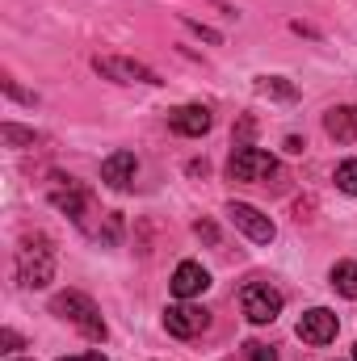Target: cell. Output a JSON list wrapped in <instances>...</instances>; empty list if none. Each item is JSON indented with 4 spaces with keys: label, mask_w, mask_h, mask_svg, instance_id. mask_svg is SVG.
<instances>
[{
    "label": "cell",
    "mask_w": 357,
    "mask_h": 361,
    "mask_svg": "<svg viewBox=\"0 0 357 361\" xmlns=\"http://www.w3.org/2000/svg\"><path fill=\"white\" fill-rule=\"evenodd\" d=\"M257 92L273 101H298V85H290L286 76H257Z\"/></svg>",
    "instance_id": "cell-14"
},
{
    "label": "cell",
    "mask_w": 357,
    "mask_h": 361,
    "mask_svg": "<svg viewBox=\"0 0 357 361\" xmlns=\"http://www.w3.org/2000/svg\"><path fill=\"white\" fill-rule=\"evenodd\" d=\"M227 219H231V223H236V231H244L253 244H273V235H277L273 219L261 214L257 206H248V202H231V206H227Z\"/></svg>",
    "instance_id": "cell-7"
},
{
    "label": "cell",
    "mask_w": 357,
    "mask_h": 361,
    "mask_svg": "<svg viewBox=\"0 0 357 361\" xmlns=\"http://www.w3.org/2000/svg\"><path fill=\"white\" fill-rule=\"evenodd\" d=\"M169 126L185 135V139H202L210 126H214V118H210V109L206 105H177L173 114H169Z\"/></svg>",
    "instance_id": "cell-10"
},
{
    "label": "cell",
    "mask_w": 357,
    "mask_h": 361,
    "mask_svg": "<svg viewBox=\"0 0 357 361\" xmlns=\"http://www.w3.org/2000/svg\"><path fill=\"white\" fill-rule=\"evenodd\" d=\"M59 361H109L105 353H80V357H59Z\"/></svg>",
    "instance_id": "cell-22"
},
{
    "label": "cell",
    "mask_w": 357,
    "mask_h": 361,
    "mask_svg": "<svg viewBox=\"0 0 357 361\" xmlns=\"http://www.w3.org/2000/svg\"><path fill=\"white\" fill-rule=\"evenodd\" d=\"M51 315H59V319H68L85 341H105L109 336V328H105V315L97 311V302H92L89 294H80V290H59L55 298H51Z\"/></svg>",
    "instance_id": "cell-2"
},
{
    "label": "cell",
    "mask_w": 357,
    "mask_h": 361,
    "mask_svg": "<svg viewBox=\"0 0 357 361\" xmlns=\"http://www.w3.org/2000/svg\"><path fill=\"white\" fill-rule=\"evenodd\" d=\"M59 185H51V206L68 210L80 227H89V214H92V193L85 185H76L72 177H55Z\"/></svg>",
    "instance_id": "cell-6"
},
{
    "label": "cell",
    "mask_w": 357,
    "mask_h": 361,
    "mask_svg": "<svg viewBox=\"0 0 357 361\" xmlns=\"http://www.w3.org/2000/svg\"><path fill=\"white\" fill-rule=\"evenodd\" d=\"M135 173H139L135 152H109V156L101 160V180H105L109 189H131Z\"/></svg>",
    "instance_id": "cell-11"
},
{
    "label": "cell",
    "mask_w": 357,
    "mask_h": 361,
    "mask_svg": "<svg viewBox=\"0 0 357 361\" xmlns=\"http://www.w3.org/2000/svg\"><path fill=\"white\" fill-rule=\"evenodd\" d=\"M337 189H341V193H349V197H357V160L337 164Z\"/></svg>",
    "instance_id": "cell-17"
},
{
    "label": "cell",
    "mask_w": 357,
    "mask_h": 361,
    "mask_svg": "<svg viewBox=\"0 0 357 361\" xmlns=\"http://www.w3.org/2000/svg\"><path fill=\"white\" fill-rule=\"evenodd\" d=\"M244 357L248 361H277V353H273L269 345H257V341H253V345H244Z\"/></svg>",
    "instance_id": "cell-20"
},
{
    "label": "cell",
    "mask_w": 357,
    "mask_h": 361,
    "mask_svg": "<svg viewBox=\"0 0 357 361\" xmlns=\"http://www.w3.org/2000/svg\"><path fill=\"white\" fill-rule=\"evenodd\" d=\"M324 130L337 143H357V105H332L324 114Z\"/></svg>",
    "instance_id": "cell-13"
},
{
    "label": "cell",
    "mask_w": 357,
    "mask_h": 361,
    "mask_svg": "<svg viewBox=\"0 0 357 361\" xmlns=\"http://www.w3.org/2000/svg\"><path fill=\"white\" fill-rule=\"evenodd\" d=\"M227 177L244 180V185H261V180L277 177V160L269 156L265 147L236 143V152H231V160H227Z\"/></svg>",
    "instance_id": "cell-3"
},
{
    "label": "cell",
    "mask_w": 357,
    "mask_h": 361,
    "mask_svg": "<svg viewBox=\"0 0 357 361\" xmlns=\"http://www.w3.org/2000/svg\"><path fill=\"white\" fill-rule=\"evenodd\" d=\"M332 290L345 294V298H357V261H337L332 265Z\"/></svg>",
    "instance_id": "cell-15"
},
{
    "label": "cell",
    "mask_w": 357,
    "mask_h": 361,
    "mask_svg": "<svg viewBox=\"0 0 357 361\" xmlns=\"http://www.w3.org/2000/svg\"><path fill=\"white\" fill-rule=\"evenodd\" d=\"M353 361H357V345H353Z\"/></svg>",
    "instance_id": "cell-24"
},
{
    "label": "cell",
    "mask_w": 357,
    "mask_h": 361,
    "mask_svg": "<svg viewBox=\"0 0 357 361\" xmlns=\"http://www.w3.org/2000/svg\"><path fill=\"white\" fill-rule=\"evenodd\" d=\"M0 345H4L8 353H13V349H21V336H17L13 328H4V332H0Z\"/></svg>",
    "instance_id": "cell-21"
},
{
    "label": "cell",
    "mask_w": 357,
    "mask_h": 361,
    "mask_svg": "<svg viewBox=\"0 0 357 361\" xmlns=\"http://www.w3.org/2000/svg\"><path fill=\"white\" fill-rule=\"evenodd\" d=\"M92 72L101 80H114V85H164L160 72H152L147 63L126 59V55H97L92 59Z\"/></svg>",
    "instance_id": "cell-4"
},
{
    "label": "cell",
    "mask_w": 357,
    "mask_h": 361,
    "mask_svg": "<svg viewBox=\"0 0 357 361\" xmlns=\"http://www.w3.org/2000/svg\"><path fill=\"white\" fill-rule=\"evenodd\" d=\"M0 89H4V97H13V101H21V105H38V97H34V92H25L13 76H4V80H0Z\"/></svg>",
    "instance_id": "cell-19"
},
{
    "label": "cell",
    "mask_w": 357,
    "mask_h": 361,
    "mask_svg": "<svg viewBox=\"0 0 357 361\" xmlns=\"http://www.w3.org/2000/svg\"><path fill=\"white\" fill-rule=\"evenodd\" d=\"M240 307H244V319L248 324H273L282 315V290H273L269 281H248L240 290Z\"/></svg>",
    "instance_id": "cell-5"
},
{
    "label": "cell",
    "mask_w": 357,
    "mask_h": 361,
    "mask_svg": "<svg viewBox=\"0 0 357 361\" xmlns=\"http://www.w3.org/2000/svg\"><path fill=\"white\" fill-rule=\"evenodd\" d=\"M0 139H4L8 147H38V143H42V135H38V130L17 126V122H4V126H0Z\"/></svg>",
    "instance_id": "cell-16"
},
{
    "label": "cell",
    "mask_w": 357,
    "mask_h": 361,
    "mask_svg": "<svg viewBox=\"0 0 357 361\" xmlns=\"http://www.w3.org/2000/svg\"><path fill=\"white\" fill-rule=\"evenodd\" d=\"M169 286H173V294H177L181 302H189V298H198V294H202V290L210 286V273L202 269L198 261H181Z\"/></svg>",
    "instance_id": "cell-12"
},
{
    "label": "cell",
    "mask_w": 357,
    "mask_h": 361,
    "mask_svg": "<svg viewBox=\"0 0 357 361\" xmlns=\"http://www.w3.org/2000/svg\"><path fill=\"white\" fill-rule=\"evenodd\" d=\"M13 265H17V281H21L25 290H47V286L55 281V248H51V240H47L42 231L25 235V240L17 244Z\"/></svg>",
    "instance_id": "cell-1"
},
{
    "label": "cell",
    "mask_w": 357,
    "mask_h": 361,
    "mask_svg": "<svg viewBox=\"0 0 357 361\" xmlns=\"http://www.w3.org/2000/svg\"><path fill=\"white\" fill-rule=\"evenodd\" d=\"M337 332H341V319L328 307H311L298 319V341H307V345H332Z\"/></svg>",
    "instance_id": "cell-9"
},
{
    "label": "cell",
    "mask_w": 357,
    "mask_h": 361,
    "mask_svg": "<svg viewBox=\"0 0 357 361\" xmlns=\"http://www.w3.org/2000/svg\"><path fill=\"white\" fill-rule=\"evenodd\" d=\"M303 147H307V143H303V139H294V135H290V139H286V152H294V156H298V152H303Z\"/></svg>",
    "instance_id": "cell-23"
},
{
    "label": "cell",
    "mask_w": 357,
    "mask_h": 361,
    "mask_svg": "<svg viewBox=\"0 0 357 361\" xmlns=\"http://www.w3.org/2000/svg\"><path fill=\"white\" fill-rule=\"evenodd\" d=\"M181 25H185V30H193V34H198L202 42H210V47H219V42H223V34H219V30L202 25V21H198V17H189V13H181Z\"/></svg>",
    "instance_id": "cell-18"
},
{
    "label": "cell",
    "mask_w": 357,
    "mask_h": 361,
    "mask_svg": "<svg viewBox=\"0 0 357 361\" xmlns=\"http://www.w3.org/2000/svg\"><path fill=\"white\" fill-rule=\"evenodd\" d=\"M164 328H169V336H177V341H193L198 332L210 328V311H206V307H189V302L164 307Z\"/></svg>",
    "instance_id": "cell-8"
}]
</instances>
